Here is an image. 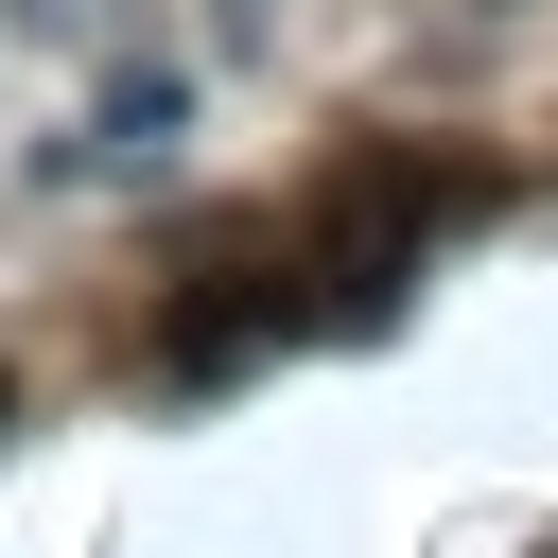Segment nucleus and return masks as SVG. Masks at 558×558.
Wrapping results in <instances>:
<instances>
[{"instance_id": "obj_1", "label": "nucleus", "mask_w": 558, "mask_h": 558, "mask_svg": "<svg viewBox=\"0 0 558 558\" xmlns=\"http://www.w3.org/2000/svg\"><path fill=\"white\" fill-rule=\"evenodd\" d=\"M296 314H314V296H296L279 262H227V279H192V296H174V331H157V349H174V366L209 384V366H262V349H279Z\"/></svg>"}, {"instance_id": "obj_2", "label": "nucleus", "mask_w": 558, "mask_h": 558, "mask_svg": "<svg viewBox=\"0 0 558 558\" xmlns=\"http://www.w3.org/2000/svg\"><path fill=\"white\" fill-rule=\"evenodd\" d=\"M174 122H192V87H174V70H122V87H105V122H87V140H52V174H157V157H174Z\"/></svg>"}, {"instance_id": "obj_3", "label": "nucleus", "mask_w": 558, "mask_h": 558, "mask_svg": "<svg viewBox=\"0 0 558 558\" xmlns=\"http://www.w3.org/2000/svg\"><path fill=\"white\" fill-rule=\"evenodd\" d=\"M0 418H17V384H0Z\"/></svg>"}]
</instances>
